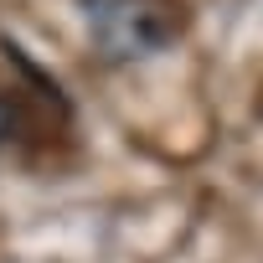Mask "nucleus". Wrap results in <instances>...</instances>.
Returning <instances> with one entry per match:
<instances>
[{
    "label": "nucleus",
    "instance_id": "f257e3e1",
    "mask_svg": "<svg viewBox=\"0 0 263 263\" xmlns=\"http://www.w3.org/2000/svg\"><path fill=\"white\" fill-rule=\"evenodd\" d=\"M88 36L108 62H135L176 42L181 6L176 0H83Z\"/></svg>",
    "mask_w": 263,
    "mask_h": 263
},
{
    "label": "nucleus",
    "instance_id": "f03ea898",
    "mask_svg": "<svg viewBox=\"0 0 263 263\" xmlns=\"http://www.w3.org/2000/svg\"><path fill=\"white\" fill-rule=\"evenodd\" d=\"M11 129H16V108H11V98H0V145L11 140Z\"/></svg>",
    "mask_w": 263,
    "mask_h": 263
}]
</instances>
